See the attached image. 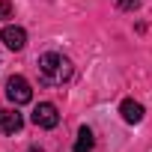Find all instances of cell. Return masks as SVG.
<instances>
[{
	"label": "cell",
	"instance_id": "1",
	"mask_svg": "<svg viewBox=\"0 0 152 152\" xmlns=\"http://www.w3.org/2000/svg\"><path fill=\"white\" fill-rule=\"evenodd\" d=\"M36 66H39V78H42L48 87H63V84L72 78V72H75L72 60H69V57H63V54H57V51L42 54Z\"/></svg>",
	"mask_w": 152,
	"mask_h": 152
},
{
	"label": "cell",
	"instance_id": "2",
	"mask_svg": "<svg viewBox=\"0 0 152 152\" xmlns=\"http://www.w3.org/2000/svg\"><path fill=\"white\" fill-rule=\"evenodd\" d=\"M6 99L18 107V104H27V102H33V90H30V81L27 78H21V75H12V78L6 81Z\"/></svg>",
	"mask_w": 152,
	"mask_h": 152
},
{
	"label": "cell",
	"instance_id": "3",
	"mask_svg": "<svg viewBox=\"0 0 152 152\" xmlns=\"http://www.w3.org/2000/svg\"><path fill=\"white\" fill-rule=\"evenodd\" d=\"M30 119H33V125H39V128H57L60 113H57V107H54L51 102H39Z\"/></svg>",
	"mask_w": 152,
	"mask_h": 152
},
{
	"label": "cell",
	"instance_id": "4",
	"mask_svg": "<svg viewBox=\"0 0 152 152\" xmlns=\"http://www.w3.org/2000/svg\"><path fill=\"white\" fill-rule=\"evenodd\" d=\"M0 39H3V45L9 51H21L27 45V30L24 27H3L0 30Z\"/></svg>",
	"mask_w": 152,
	"mask_h": 152
},
{
	"label": "cell",
	"instance_id": "5",
	"mask_svg": "<svg viewBox=\"0 0 152 152\" xmlns=\"http://www.w3.org/2000/svg\"><path fill=\"white\" fill-rule=\"evenodd\" d=\"M21 128H24V116L18 110H12V107L0 110V131L3 134H18Z\"/></svg>",
	"mask_w": 152,
	"mask_h": 152
},
{
	"label": "cell",
	"instance_id": "6",
	"mask_svg": "<svg viewBox=\"0 0 152 152\" xmlns=\"http://www.w3.org/2000/svg\"><path fill=\"white\" fill-rule=\"evenodd\" d=\"M119 113H122V119H125V122L137 125V122L143 119V113H146V110H143V104H140V102H134V99H125V102L119 104Z\"/></svg>",
	"mask_w": 152,
	"mask_h": 152
},
{
	"label": "cell",
	"instance_id": "7",
	"mask_svg": "<svg viewBox=\"0 0 152 152\" xmlns=\"http://www.w3.org/2000/svg\"><path fill=\"white\" fill-rule=\"evenodd\" d=\"M93 146H96V137H93V131L84 125V128L78 131V140H75V152H93Z\"/></svg>",
	"mask_w": 152,
	"mask_h": 152
},
{
	"label": "cell",
	"instance_id": "8",
	"mask_svg": "<svg viewBox=\"0 0 152 152\" xmlns=\"http://www.w3.org/2000/svg\"><path fill=\"white\" fill-rule=\"evenodd\" d=\"M12 3H9V0H0V21H3V18H12Z\"/></svg>",
	"mask_w": 152,
	"mask_h": 152
},
{
	"label": "cell",
	"instance_id": "9",
	"mask_svg": "<svg viewBox=\"0 0 152 152\" xmlns=\"http://www.w3.org/2000/svg\"><path fill=\"white\" fill-rule=\"evenodd\" d=\"M113 3H116L119 9H125V12H131V9H137V6H140V0H113Z\"/></svg>",
	"mask_w": 152,
	"mask_h": 152
},
{
	"label": "cell",
	"instance_id": "10",
	"mask_svg": "<svg viewBox=\"0 0 152 152\" xmlns=\"http://www.w3.org/2000/svg\"><path fill=\"white\" fill-rule=\"evenodd\" d=\"M30 152H42V149H30Z\"/></svg>",
	"mask_w": 152,
	"mask_h": 152
}]
</instances>
